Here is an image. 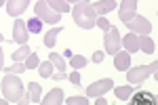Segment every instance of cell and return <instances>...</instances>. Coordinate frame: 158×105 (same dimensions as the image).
Segmentation results:
<instances>
[{
  "label": "cell",
  "instance_id": "1",
  "mask_svg": "<svg viewBox=\"0 0 158 105\" xmlns=\"http://www.w3.org/2000/svg\"><path fill=\"white\" fill-rule=\"evenodd\" d=\"M72 15H74L76 25L82 27V30H93L97 25V13L93 11V6H91L89 0L76 2V6L72 9Z\"/></svg>",
  "mask_w": 158,
  "mask_h": 105
},
{
  "label": "cell",
  "instance_id": "2",
  "mask_svg": "<svg viewBox=\"0 0 158 105\" xmlns=\"http://www.w3.org/2000/svg\"><path fill=\"white\" fill-rule=\"evenodd\" d=\"M2 93L9 103H19L23 97V82L19 80V74H6L2 80Z\"/></svg>",
  "mask_w": 158,
  "mask_h": 105
},
{
  "label": "cell",
  "instance_id": "3",
  "mask_svg": "<svg viewBox=\"0 0 158 105\" xmlns=\"http://www.w3.org/2000/svg\"><path fill=\"white\" fill-rule=\"evenodd\" d=\"M34 13H36V17L42 21V23H49V25H57L61 21V13L53 11L49 4L44 2V0H38L36 6H34Z\"/></svg>",
  "mask_w": 158,
  "mask_h": 105
},
{
  "label": "cell",
  "instance_id": "4",
  "mask_svg": "<svg viewBox=\"0 0 158 105\" xmlns=\"http://www.w3.org/2000/svg\"><path fill=\"white\" fill-rule=\"evenodd\" d=\"M156 70H158V61H154L152 65H137V67H131V70L127 71V80L131 82V84H135V86H139L150 74H156Z\"/></svg>",
  "mask_w": 158,
  "mask_h": 105
},
{
  "label": "cell",
  "instance_id": "5",
  "mask_svg": "<svg viewBox=\"0 0 158 105\" xmlns=\"http://www.w3.org/2000/svg\"><path fill=\"white\" fill-rule=\"evenodd\" d=\"M103 46H106L108 55H116L120 50V32H118V27L110 25V30L103 36Z\"/></svg>",
  "mask_w": 158,
  "mask_h": 105
},
{
  "label": "cell",
  "instance_id": "6",
  "mask_svg": "<svg viewBox=\"0 0 158 105\" xmlns=\"http://www.w3.org/2000/svg\"><path fill=\"white\" fill-rule=\"evenodd\" d=\"M127 27L133 32V34H150L152 32V23L148 21L146 17H141V15H135L131 21H127Z\"/></svg>",
  "mask_w": 158,
  "mask_h": 105
},
{
  "label": "cell",
  "instance_id": "7",
  "mask_svg": "<svg viewBox=\"0 0 158 105\" xmlns=\"http://www.w3.org/2000/svg\"><path fill=\"white\" fill-rule=\"evenodd\" d=\"M114 88V82L112 78H103V80L95 82V84H91L89 88H86V97H101V95H106L108 91Z\"/></svg>",
  "mask_w": 158,
  "mask_h": 105
},
{
  "label": "cell",
  "instance_id": "8",
  "mask_svg": "<svg viewBox=\"0 0 158 105\" xmlns=\"http://www.w3.org/2000/svg\"><path fill=\"white\" fill-rule=\"evenodd\" d=\"M27 38H30V32H27V27H25V21L15 19V25H13V42H17V44H25Z\"/></svg>",
  "mask_w": 158,
  "mask_h": 105
},
{
  "label": "cell",
  "instance_id": "9",
  "mask_svg": "<svg viewBox=\"0 0 158 105\" xmlns=\"http://www.w3.org/2000/svg\"><path fill=\"white\" fill-rule=\"evenodd\" d=\"M135 9H137V0H122V2H120V11H118V15H120L122 23L131 21L135 15H137Z\"/></svg>",
  "mask_w": 158,
  "mask_h": 105
},
{
  "label": "cell",
  "instance_id": "10",
  "mask_svg": "<svg viewBox=\"0 0 158 105\" xmlns=\"http://www.w3.org/2000/svg\"><path fill=\"white\" fill-rule=\"evenodd\" d=\"M114 67L118 71H127L131 67V53H127V50H118L116 55H114Z\"/></svg>",
  "mask_w": 158,
  "mask_h": 105
},
{
  "label": "cell",
  "instance_id": "11",
  "mask_svg": "<svg viewBox=\"0 0 158 105\" xmlns=\"http://www.w3.org/2000/svg\"><path fill=\"white\" fill-rule=\"evenodd\" d=\"M27 4H30V0H9V2H6V11H9L11 17L17 19V17L27 9Z\"/></svg>",
  "mask_w": 158,
  "mask_h": 105
},
{
  "label": "cell",
  "instance_id": "12",
  "mask_svg": "<svg viewBox=\"0 0 158 105\" xmlns=\"http://www.w3.org/2000/svg\"><path fill=\"white\" fill-rule=\"evenodd\" d=\"M40 103H44V105H61L63 103V91H61V88H53L44 99H40Z\"/></svg>",
  "mask_w": 158,
  "mask_h": 105
},
{
  "label": "cell",
  "instance_id": "13",
  "mask_svg": "<svg viewBox=\"0 0 158 105\" xmlns=\"http://www.w3.org/2000/svg\"><path fill=\"white\" fill-rule=\"evenodd\" d=\"M137 44H139V50H143L146 55H152L154 48H156L154 46V40H152L148 34H139L137 36Z\"/></svg>",
  "mask_w": 158,
  "mask_h": 105
},
{
  "label": "cell",
  "instance_id": "14",
  "mask_svg": "<svg viewBox=\"0 0 158 105\" xmlns=\"http://www.w3.org/2000/svg\"><path fill=\"white\" fill-rule=\"evenodd\" d=\"M91 6H93V11L97 13V15H106V13L116 9V2H114V0H97V2L91 4Z\"/></svg>",
  "mask_w": 158,
  "mask_h": 105
},
{
  "label": "cell",
  "instance_id": "15",
  "mask_svg": "<svg viewBox=\"0 0 158 105\" xmlns=\"http://www.w3.org/2000/svg\"><path fill=\"white\" fill-rule=\"evenodd\" d=\"M120 44L127 48V53H135V50H139V44H137V34H127L124 38H120Z\"/></svg>",
  "mask_w": 158,
  "mask_h": 105
},
{
  "label": "cell",
  "instance_id": "16",
  "mask_svg": "<svg viewBox=\"0 0 158 105\" xmlns=\"http://www.w3.org/2000/svg\"><path fill=\"white\" fill-rule=\"evenodd\" d=\"M131 103L133 105H156V97L152 93H137Z\"/></svg>",
  "mask_w": 158,
  "mask_h": 105
},
{
  "label": "cell",
  "instance_id": "17",
  "mask_svg": "<svg viewBox=\"0 0 158 105\" xmlns=\"http://www.w3.org/2000/svg\"><path fill=\"white\" fill-rule=\"evenodd\" d=\"M57 34H61V27H59V25L51 27L49 32L44 34V46H49V48H53V46H55V40H57Z\"/></svg>",
  "mask_w": 158,
  "mask_h": 105
},
{
  "label": "cell",
  "instance_id": "18",
  "mask_svg": "<svg viewBox=\"0 0 158 105\" xmlns=\"http://www.w3.org/2000/svg\"><path fill=\"white\" fill-rule=\"evenodd\" d=\"M40 93H42V88H40V84H38V82H30V84H27V95H30V101L40 103Z\"/></svg>",
  "mask_w": 158,
  "mask_h": 105
},
{
  "label": "cell",
  "instance_id": "19",
  "mask_svg": "<svg viewBox=\"0 0 158 105\" xmlns=\"http://www.w3.org/2000/svg\"><path fill=\"white\" fill-rule=\"evenodd\" d=\"M44 2L57 13H68L70 11V2H65V0H44Z\"/></svg>",
  "mask_w": 158,
  "mask_h": 105
},
{
  "label": "cell",
  "instance_id": "20",
  "mask_svg": "<svg viewBox=\"0 0 158 105\" xmlns=\"http://www.w3.org/2000/svg\"><path fill=\"white\" fill-rule=\"evenodd\" d=\"M30 53H32V48L27 46V44H21V46L13 53V61H23V59H27Z\"/></svg>",
  "mask_w": 158,
  "mask_h": 105
},
{
  "label": "cell",
  "instance_id": "21",
  "mask_svg": "<svg viewBox=\"0 0 158 105\" xmlns=\"http://www.w3.org/2000/svg\"><path fill=\"white\" fill-rule=\"evenodd\" d=\"M49 61H51V63H53V65H55L59 71H65V67H68V65H65V59H63V55H57V53H51Z\"/></svg>",
  "mask_w": 158,
  "mask_h": 105
},
{
  "label": "cell",
  "instance_id": "22",
  "mask_svg": "<svg viewBox=\"0 0 158 105\" xmlns=\"http://www.w3.org/2000/svg\"><path fill=\"white\" fill-rule=\"evenodd\" d=\"M114 93H116V97H118L120 101H127V99L133 95V86H116Z\"/></svg>",
  "mask_w": 158,
  "mask_h": 105
},
{
  "label": "cell",
  "instance_id": "23",
  "mask_svg": "<svg viewBox=\"0 0 158 105\" xmlns=\"http://www.w3.org/2000/svg\"><path fill=\"white\" fill-rule=\"evenodd\" d=\"M70 67H74V70L86 67V57H82V55H72L70 57Z\"/></svg>",
  "mask_w": 158,
  "mask_h": 105
},
{
  "label": "cell",
  "instance_id": "24",
  "mask_svg": "<svg viewBox=\"0 0 158 105\" xmlns=\"http://www.w3.org/2000/svg\"><path fill=\"white\" fill-rule=\"evenodd\" d=\"M25 27H27V32H30V34H38V32L42 30V21H40L38 17H32V19L25 23Z\"/></svg>",
  "mask_w": 158,
  "mask_h": 105
},
{
  "label": "cell",
  "instance_id": "25",
  "mask_svg": "<svg viewBox=\"0 0 158 105\" xmlns=\"http://www.w3.org/2000/svg\"><path fill=\"white\" fill-rule=\"evenodd\" d=\"M53 67H55V65H53L51 61H44V63H40V65H38V74H40L42 78H51Z\"/></svg>",
  "mask_w": 158,
  "mask_h": 105
},
{
  "label": "cell",
  "instance_id": "26",
  "mask_svg": "<svg viewBox=\"0 0 158 105\" xmlns=\"http://www.w3.org/2000/svg\"><path fill=\"white\" fill-rule=\"evenodd\" d=\"M38 65H40L38 55H36V53H30L27 59H25V70H38Z\"/></svg>",
  "mask_w": 158,
  "mask_h": 105
},
{
  "label": "cell",
  "instance_id": "27",
  "mask_svg": "<svg viewBox=\"0 0 158 105\" xmlns=\"http://www.w3.org/2000/svg\"><path fill=\"white\" fill-rule=\"evenodd\" d=\"M2 70L6 71V74H23V71H25V63H21V61H15L11 67H2Z\"/></svg>",
  "mask_w": 158,
  "mask_h": 105
},
{
  "label": "cell",
  "instance_id": "28",
  "mask_svg": "<svg viewBox=\"0 0 158 105\" xmlns=\"http://www.w3.org/2000/svg\"><path fill=\"white\" fill-rule=\"evenodd\" d=\"M65 103L68 105H86L89 101H86V97H68Z\"/></svg>",
  "mask_w": 158,
  "mask_h": 105
},
{
  "label": "cell",
  "instance_id": "29",
  "mask_svg": "<svg viewBox=\"0 0 158 105\" xmlns=\"http://www.w3.org/2000/svg\"><path fill=\"white\" fill-rule=\"evenodd\" d=\"M68 80L72 82L74 86H80V70H74L70 76H68Z\"/></svg>",
  "mask_w": 158,
  "mask_h": 105
},
{
  "label": "cell",
  "instance_id": "30",
  "mask_svg": "<svg viewBox=\"0 0 158 105\" xmlns=\"http://www.w3.org/2000/svg\"><path fill=\"white\" fill-rule=\"evenodd\" d=\"M97 25L103 30V32H108V30H110V21L103 17V15H101V17H97Z\"/></svg>",
  "mask_w": 158,
  "mask_h": 105
},
{
  "label": "cell",
  "instance_id": "31",
  "mask_svg": "<svg viewBox=\"0 0 158 105\" xmlns=\"http://www.w3.org/2000/svg\"><path fill=\"white\" fill-rule=\"evenodd\" d=\"M51 78H53L55 82H61V80L68 78V74H65V71H57V74H51Z\"/></svg>",
  "mask_w": 158,
  "mask_h": 105
},
{
  "label": "cell",
  "instance_id": "32",
  "mask_svg": "<svg viewBox=\"0 0 158 105\" xmlns=\"http://www.w3.org/2000/svg\"><path fill=\"white\" fill-rule=\"evenodd\" d=\"M103 59H106V53H101V50H97V53H93V61H95V63H101Z\"/></svg>",
  "mask_w": 158,
  "mask_h": 105
},
{
  "label": "cell",
  "instance_id": "33",
  "mask_svg": "<svg viewBox=\"0 0 158 105\" xmlns=\"http://www.w3.org/2000/svg\"><path fill=\"white\" fill-rule=\"evenodd\" d=\"M106 103H108V101L103 99V95H101V97H97V101H95V105H106Z\"/></svg>",
  "mask_w": 158,
  "mask_h": 105
},
{
  "label": "cell",
  "instance_id": "34",
  "mask_svg": "<svg viewBox=\"0 0 158 105\" xmlns=\"http://www.w3.org/2000/svg\"><path fill=\"white\" fill-rule=\"evenodd\" d=\"M72 57V50H70V48H65V50H63V59H70Z\"/></svg>",
  "mask_w": 158,
  "mask_h": 105
},
{
  "label": "cell",
  "instance_id": "35",
  "mask_svg": "<svg viewBox=\"0 0 158 105\" xmlns=\"http://www.w3.org/2000/svg\"><path fill=\"white\" fill-rule=\"evenodd\" d=\"M2 67H4V55H2V50H0V71H2Z\"/></svg>",
  "mask_w": 158,
  "mask_h": 105
},
{
  "label": "cell",
  "instance_id": "36",
  "mask_svg": "<svg viewBox=\"0 0 158 105\" xmlns=\"http://www.w3.org/2000/svg\"><path fill=\"white\" fill-rule=\"evenodd\" d=\"M6 103H9L6 99H0V105H6Z\"/></svg>",
  "mask_w": 158,
  "mask_h": 105
},
{
  "label": "cell",
  "instance_id": "37",
  "mask_svg": "<svg viewBox=\"0 0 158 105\" xmlns=\"http://www.w3.org/2000/svg\"><path fill=\"white\" fill-rule=\"evenodd\" d=\"M65 2H82V0H65Z\"/></svg>",
  "mask_w": 158,
  "mask_h": 105
},
{
  "label": "cell",
  "instance_id": "38",
  "mask_svg": "<svg viewBox=\"0 0 158 105\" xmlns=\"http://www.w3.org/2000/svg\"><path fill=\"white\" fill-rule=\"evenodd\" d=\"M2 40H4V38H2V34H0V42H2Z\"/></svg>",
  "mask_w": 158,
  "mask_h": 105
},
{
  "label": "cell",
  "instance_id": "39",
  "mask_svg": "<svg viewBox=\"0 0 158 105\" xmlns=\"http://www.w3.org/2000/svg\"><path fill=\"white\" fill-rule=\"evenodd\" d=\"M0 6H2V0H0Z\"/></svg>",
  "mask_w": 158,
  "mask_h": 105
}]
</instances>
